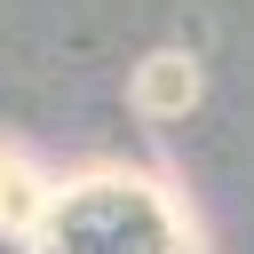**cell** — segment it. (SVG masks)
Instances as JSON below:
<instances>
[{"mask_svg":"<svg viewBox=\"0 0 254 254\" xmlns=\"http://www.w3.org/2000/svg\"><path fill=\"white\" fill-rule=\"evenodd\" d=\"M32 214H40V198H32L24 167H16V159H0V222H32Z\"/></svg>","mask_w":254,"mask_h":254,"instance_id":"obj_1","label":"cell"},{"mask_svg":"<svg viewBox=\"0 0 254 254\" xmlns=\"http://www.w3.org/2000/svg\"><path fill=\"white\" fill-rule=\"evenodd\" d=\"M183 95H190V71H183L175 56H159L151 79H143V103H183Z\"/></svg>","mask_w":254,"mask_h":254,"instance_id":"obj_2","label":"cell"}]
</instances>
